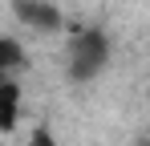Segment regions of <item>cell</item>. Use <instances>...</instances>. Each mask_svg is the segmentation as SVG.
Instances as JSON below:
<instances>
[{
  "label": "cell",
  "instance_id": "obj_4",
  "mask_svg": "<svg viewBox=\"0 0 150 146\" xmlns=\"http://www.w3.org/2000/svg\"><path fill=\"white\" fill-rule=\"evenodd\" d=\"M12 65H21V45H16L12 37H4V33H0V77L12 69Z\"/></svg>",
  "mask_w": 150,
  "mask_h": 146
},
{
  "label": "cell",
  "instance_id": "obj_5",
  "mask_svg": "<svg viewBox=\"0 0 150 146\" xmlns=\"http://www.w3.org/2000/svg\"><path fill=\"white\" fill-rule=\"evenodd\" d=\"M28 146H57V142H53V134H49V130H37V134H33V142H28Z\"/></svg>",
  "mask_w": 150,
  "mask_h": 146
},
{
  "label": "cell",
  "instance_id": "obj_1",
  "mask_svg": "<svg viewBox=\"0 0 150 146\" xmlns=\"http://www.w3.org/2000/svg\"><path fill=\"white\" fill-rule=\"evenodd\" d=\"M105 41H101L98 33H89V37H81L69 45V73H73L77 81H85V77H93V73L105 65Z\"/></svg>",
  "mask_w": 150,
  "mask_h": 146
},
{
  "label": "cell",
  "instance_id": "obj_2",
  "mask_svg": "<svg viewBox=\"0 0 150 146\" xmlns=\"http://www.w3.org/2000/svg\"><path fill=\"white\" fill-rule=\"evenodd\" d=\"M21 122V85L4 81L0 85V134H12Z\"/></svg>",
  "mask_w": 150,
  "mask_h": 146
},
{
  "label": "cell",
  "instance_id": "obj_3",
  "mask_svg": "<svg viewBox=\"0 0 150 146\" xmlns=\"http://www.w3.org/2000/svg\"><path fill=\"white\" fill-rule=\"evenodd\" d=\"M25 21L41 24V28H57V24H61V16H57L53 8H45V4H25Z\"/></svg>",
  "mask_w": 150,
  "mask_h": 146
}]
</instances>
